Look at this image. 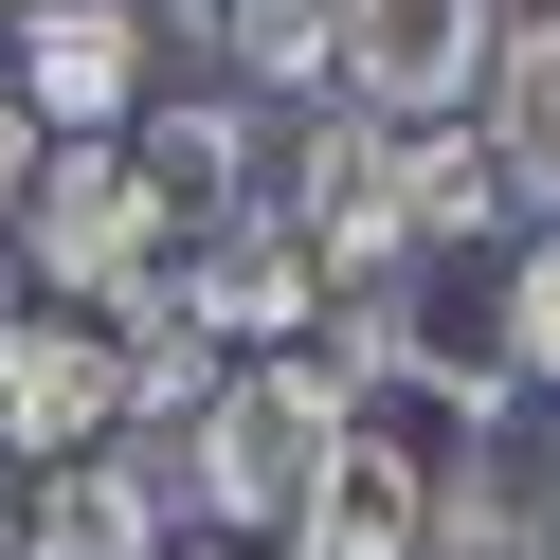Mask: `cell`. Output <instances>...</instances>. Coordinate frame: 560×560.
Returning a JSON list of instances; mask_svg holds the SVG:
<instances>
[{
    "label": "cell",
    "mask_w": 560,
    "mask_h": 560,
    "mask_svg": "<svg viewBox=\"0 0 560 560\" xmlns=\"http://www.w3.org/2000/svg\"><path fill=\"white\" fill-rule=\"evenodd\" d=\"M182 542V488H163V452H55V470L0 488V560H163Z\"/></svg>",
    "instance_id": "4"
},
{
    "label": "cell",
    "mask_w": 560,
    "mask_h": 560,
    "mask_svg": "<svg viewBox=\"0 0 560 560\" xmlns=\"http://www.w3.org/2000/svg\"><path fill=\"white\" fill-rule=\"evenodd\" d=\"M506 362H524V380H560V235L506 271Z\"/></svg>",
    "instance_id": "14"
},
{
    "label": "cell",
    "mask_w": 560,
    "mask_h": 560,
    "mask_svg": "<svg viewBox=\"0 0 560 560\" xmlns=\"http://www.w3.org/2000/svg\"><path fill=\"white\" fill-rule=\"evenodd\" d=\"M0 19H19V0H0Z\"/></svg>",
    "instance_id": "16"
},
{
    "label": "cell",
    "mask_w": 560,
    "mask_h": 560,
    "mask_svg": "<svg viewBox=\"0 0 560 560\" xmlns=\"http://www.w3.org/2000/svg\"><path fill=\"white\" fill-rule=\"evenodd\" d=\"M343 416H362V380H343V362H290V343H271L254 380H218V398L182 416V452H163V488H182L199 524H290Z\"/></svg>",
    "instance_id": "2"
},
{
    "label": "cell",
    "mask_w": 560,
    "mask_h": 560,
    "mask_svg": "<svg viewBox=\"0 0 560 560\" xmlns=\"http://www.w3.org/2000/svg\"><path fill=\"white\" fill-rule=\"evenodd\" d=\"M0 37H19V109H37L55 145H73V127H127V109H145V73H163L145 0H19Z\"/></svg>",
    "instance_id": "6"
},
{
    "label": "cell",
    "mask_w": 560,
    "mask_h": 560,
    "mask_svg": "<svg viewBox=\"0 0 560 560\" xmlns=\"http://www.w3.org/2000/svg\"><path fill=\"white\" fill-rule=\"evenodd\" d=\"M127 163H145V199H163V235H218V218H254V109H218V91H182V109H127Z\"/></svg>",
    "instance_id": "9"
},
{
    "label": "cell",
    "mask_w": 560,
    "mask_h": 560,
    "mask_svg": "<svg viewBox=\"0 0 560 560\" xmlns=\"http://www.w3.org/2000/svg\"><path fill=\"white\" fill-rule=\"evenodd\" d=\"M488 163L560 199V19H506V55H488Z\"/></svg>",
    "instance_id": "11"
},
{
    "label": "cell",
    "mask_w": 560,
    "mask_h": 560,
    "mask_svg": "<svg viewBox=\"0 0 560 560\" xmlns=\"http://www.w3.org/2000/svg\"><path fill=\"white\" fill-rule=\"evenodd\" d=\"M182 307H199L218 343H307V326H326V271H307V235L254 199V218L182 235Z\"/></svg>",
    "instance_id": "8"
},
{
    "label": "cell",
    "mask_w": 560,
    "mask_h": 560,
    "mask_svg": "<svg viewBox=\"0 0 560 560\" xmlns=\"http://www.w3.org/2000/svg\"><path fill=\"white\" fill-rule=\"evenodd\" d=\"M542 560H560V542H542Z\"/></svg>",
    "instance_id": "17"
},
{
    "label": "cell",
    "mask_w": 560,
    "mask_h": 560,
    "mask_svg": "<svg viewBox=\"0 0 560 560\" xmlns=\"http://www.w3.org/2000/svg\"><path fill=\"white\" fill-rule=\"evenodd\" d=\"M398 199H416V254H452V235H488V218H506V163H488V127L470 109H452V127H398Z\"/></svg>",
    "instance_id": "10"
},
{
    "label": "cell",
    "mask_w": 560,
    "mask_h": 560,
    "mask_svg": "<svg viewBox=\"0 0 560 560\" xmlns=\"http://www.w3.org/2000/svg\"><path fill=\"white\" fill-rule=\"evenodd\" d=\"M0 235H19V271H37L55 307H91V326L145 307V290H182V235H163L127 127H73V145L37 127V182H19V218H0Z\"/></svg>",
    "instance_id": "1"
},
{
    "label": "cell",
    "mask_w": 560,
    "mask_h": 560,
    "mask_svg": "<svg viewBox=\"0 0 560 560\" xmlns=\"http://www.w3.org/2000/svg\"><path fill=\"white\" fill-rule=\"evenodd\" d=\"M91 434H127V362H109V326L91 307H0V452L19 470H55V452H91Z\"/></svg>",
    "instance_id": "5"
},
{
    "label": "cell",
    "mask_w": 560,
    "mask_h": 560,
    "mask_svg": "<svg viewBox=\"0 0 560 560\" xmlns=\"http://www.w3.org/2000/svg\"><path fill=\"white\" fill-rule=\"evenodd\" d=\"M218 19H235V73H254V91L326 73V0H218Z\"/></svg>",
    "instance_id": "12"
},
{
    "label": "cell",
    "mask_w": 560,
    "mask_h": 560,
    "mask_svg": "<svg viewBox=\"0 0 560 560\" xmlns=\"http://www.w3.org/2000/svg\"><path fill=\"white\" fill-rule=\"evenodd\" d=\"M416 560H542V542H524V506H488V488H434Z\"/></svg>",
    "instance_id": "13"
},
{
    "label": "cell",
    "mask_w": 560,
    "mask_h": 560,
    "mask_svg": "<svg viewBox=\"0 0 560 560\" xmlns=\"http://www.w3.org/2000/svg\"><path fill=\"white\" fill-rule=\"evenodd\" d=\"M19 182H37V109L0 91V218H19Z\"/></svg>",
    "instance_id": "15"
},
{
    "label": "cell",
    "mask_w": 560,
    "mask_h": 560,
    "mask_svg": "<svg viewBox=\"0 0 560 560\" xmlns=\"http://www.w3.org/2000/svg\"><path fill=\"white\" fill-rule=\"evenodd\" d=\"M416 524H434V452L398 434V416H343L326 470H307V506L271 524L290 560H416Z\"/></svg>",
    "instance_id": "7"
},
{
    "label": "cell",
    "mask_w": 560,
    "mask_h": 560,
    "mask_svg": "<svg viewBox=\"0 0 560 560\" xmlns=\"http://www.w3.org/2000/svg\"><path fill=\"white\" fill-rule=\"evenodd\" d=\"M506 55V0H326V91L362 127H452Z\"/></svg>",
    "instance_id": "3"
}]
</instances>
